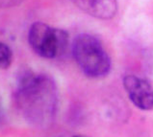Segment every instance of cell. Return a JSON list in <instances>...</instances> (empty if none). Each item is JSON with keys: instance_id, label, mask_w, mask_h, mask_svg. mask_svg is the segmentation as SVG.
Here are the masks:
<instances>
[{"instance_id": "obj_1", "label": "cell", "mask_w": 153, "mask_h": 137, "mask_svg": "<svg viewBox=\"0 0 153 137\" xmlns=\"http://www.w3.org/2000/svg\"><path fill=\"white\" fill-rule=\"evenodd\" d=\"M16 107L29 123L46 127L53 122L58 92L53 80L42 74L25 73L15 94Z\"/></svg>"}, {"instance_id": "obj_2", "label": "cell", "mask_w": 153, "mask_h": 137, "mask_svg": "<svg viewBox=\"0 0 153 137\" xmlns=\"http://www.w3.org/2000/svg\"><path fill=\"white\" fill-rule=\"evenodd\" d=\"M72 53L77 64L87 76L91 78L104 77L110 71L111 60L107 52L97 38L88 34L75 38Z\"/></svg>"}, {"instance_id": "obj_3", "label": "cell", "mask_w": 153, "mask_h": 137, "mask_svg": "<svg viewBox=\"0 0 153 137\" xmlns=\"http://www.w3.org/2000/svg\"><path fill=\"white\" fill-rule=\"evenodd\" d=\"M28 41L36 54L45 59H54L67 49L68 37L63 30L52 28L42 22H35L29 30Z\"/></svg>"}, {"instance_id": "obj_4", "label": "cell", "mask_w": 153, "mask_h": 137, "mask_svg": "<svg viewBox=\"0 0 153 137\" xmlns=\"http://www.w3.org/2000/svg\"><path fill=\"white\" fill-rule=\"evenodd\" d=\"M123 85L131 102L140 109H153V85L147 80L127 75L123 79Z\"/></svg>"}, {"instance_id": "obj_5", "label": "cell", "mask_w": 153, "mask_h": 137, "mask_svg": "<svg viewBox=\"0 0 153 137\" xmlns=\"http://www.w3.org/2000/svg\"><path fill=\"white\" fill-rule=\"evenodd\" d=\"M72 3L91 16L109 19L116 15L117 0H71Z\"/></svg>"}, {"instance_id": "obj_6", "label": "cell", "mask_w": 153, "mask_h": 137, "mask_svg": "<svg viewBox=\"0 0 153 137\" xmlns=\"http://www.w3.org/2000/svg\"><path fill=\"white\" fill-rule=\"evenodd\" d=\"M13 60V53L7 44L0 42V69H7Z\"/></svg>"}, {"instance_id": "obj_7", "label": "cell", "mask_w": 153, "mask_h": 137, "mask_svg": "<svg viewBox=\"0 0 153 137\" xmlns=\"http://www.w3.org/2000/svg\"><path fill=\"white\" fill-rule=\"evenodd\" d=\"M24 0H0V8H11L19 5Z\"/></svg>"}, {"instance_id": "obj_8", "label": "cell", "mask_w": 153, "mask_h": 137, "mask_svg": "<svg viewBox=\"0 0 153 137\" xmlns=\"http://www.w3.org/2000/svg\"><path fill=\"white\" fill-rule=\"evenodd\" d=\"M72 137H90V136H87V135H82V134H78V135H74Z\"/></svg>"}]
</instances>
